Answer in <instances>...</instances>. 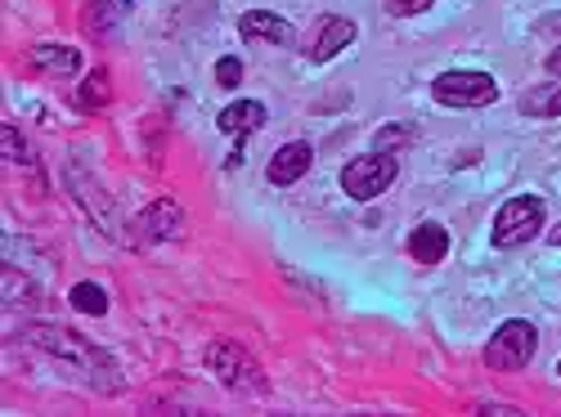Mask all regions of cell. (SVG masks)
I'll return each mask as SVG.
<instances>
[{
	"instance_id": "obj_1",
	"label": "cell",
	"mask_w": 561,
	"mask_h": 417,
	"mask_svg": "<svg viewBox=\"0 0 561 417\" xmlns=\"http://www.w3.org/2000/svg\"><path fill=\"white\" fill-rule=\"evenodd\" d=\"M36 350H45L55 363L72 368V373L85 382V386H95V391H122V373H117V359L108 350H100L95 341H85L81 333L64 328V323H32V328L23 333Z\"/></svg>"
},
{
	"instance_id": "obj_2",
	"label": "cell",
	"mask_w": 561,
	"mask_h": 417,
	"mask_svg": "<svg viewBox=\"0 0 561 417\" xmlns=\"http://www.w3.org/2000/svg\"><path fill=\"white\" fill-rule=\"evenodd\" d=\"M207 368H211V378L233 395H248V399L270 395V378H265L261 359L252 350H243L239 341H211L207 346Z\"/></svg>"
},
{
	"instance_id": "obj_3",
	"label": "cell",
	"mask_w": 561,
	"mask_h": 417,
	"mask_svg": "<svg viewBox=\"0 0 561 417\" xmlns=\"http://www.w3.org/2000/svg\"><path fill=\"white\" fill-rule=\"evenodd\" d=\"M543 220H548L543 198H535V194H517V198H507V202L499 207L494 229H490V243H494L499 252H507V247H526L530 239H539Z\"/></svg>"
},
{
	"instance_id": "obj_4",
	"label": "cell",
	"mask_w": 561,
	"mask_h": 417,
	"mask_svg": "<svg viewBox=\"0 0 561 417\" xmlns=\"http://www.w3.org/2000/svg\"><path fill=\"white\" fill-rule=\"evenodd\" d=\"M432 100L440 108H490L499 100V81L490 72L454 68V72H440L432 81Z\"/></svg>"
},
{
	"instance_id": "obj_5",
	"label": "cell",
	"mask_w": 561,
	"mask_h": 417,
	"mask_svg": "<svg viewBox=\"0 0 561 417\" xmlns=\"http://www.w3.org/2000/svg\"><path fill=\"white\" fill-rule=\"evenodd\" d=\"M396 175H400L396 153L373 149V153H364V158H355V162L342 166V189H346V198H355V202H373V198H382V194L391 189Z\"/></svg>"
},
{
	"instance_id": "obj_6",
	"label": "cell",
	"mask_w": 561,
	"mask_h": 417,
	"mask_svg": "<svg viewBox=\"0 0 561 417\" xmlns=\"http://www.w3.org/2000/svg\"><path fill=\"white\" fill-rule=\"evenodd\" d=\"M535 346H539L535 323L507 318L503 328L485 341V368H494V373H522V368L535 359Z\"/></svg>"
},
{
	"instance_id": "obj_7",
	"label": "cell",
	"mask_w": 561,
	"mask_h": 417,
	"mask_svg": "<svg viewBox=\"0 0 561 417\" xmlns=\"http://www.w3.org/2000/svg\"><path fill=\"white\" fill-rule=\"evenodd\" d=\"M359 36V27L351 23V19H342V14H323L314 27H310V36H306V59L310 63H329V59H337L346 45Z\"/></svg>"
},
{
	"instance_id": "obj_8",
	"label": "cell",
	"mask_w": 561,
	"mask_h": 417,
	"mask_svg": "<svg viewBox=\"0 0 561 417\" xmlns=\"http://www.w3.org/2000/svg\"><path fill=\"white\" fill-rule=\"evenodd\" d=\"M180 229H184V207L175 198H158L153 207H145V216H139L135 243L139 247H158V243L180 239Z\"/></svg>"
},
{
	"instance_id": "obj_9",
	"label": "cell",
	"mask_w": 561,
	"mask_h": 417,
	"mask_svg": "<svg viewBox=\"0 0 561 417\" xmlns=\"http://www.w3.org/2000/svg\"><path fill=\"white\" fill-rule=\"evenodd\" d=\"M314 166V149L306 144V139H293V144H284L274 158H270V166H265V179L270 184H278V189H288V184H297V179H306V171Z\"/></svg>"
},
{
	"instance_id": "obj_10",
	"label": "cell",
	"mask_w": 561,
	"mask_h": 417,
	"mask_svg": "<svg viewBox=\"0 0 561 417\" xmlns=\"http://www.w3.org/2000/svg\"><path fill=\"white\" fill-rule=\"evenodd\" d=\"M27 68L45 72V77H77L81 72V50L45 40V45H32V50H27Z\"/></svg>"
},
{
	"instance_id": "obj_11",
	"label": "cell",
	"mask_w": 561,
	"mask_h": 417,
	"mask_svg": "<svg viewBox=\"0 0 561 417\" xmlns=\"http://www.w3.org/2000/svg\"><path fill=\"white\" fill-rule=\"evenodd\" d=\"M239 36H248V40H265V45H293V23L288 19H278V14H270V10H248V14H239Z\"/></svg>"
},
{
	"instance_id": "obj_12",
	"label": "cell",
	"mask_w": 561,
	"mask_h": 417,
	"mask_svg": "<svg viewBox=\"0 0 561 417\" xmlns=\"http://www.w3.org/2000/svg\"><path fill=\"white\" fill-rule=\"evenodd\" d=\"M409 256L417 260V265H440L445 256H449V229L445 224H436V220H423L409 234Z\"/></svg>"
},
{
	"instance_id": "obj_13",
	"label": "cell",
	"mask_w": 561,
	"mask_h": 417,
	"mask_svg": "<svg viewBox=\"0 0 561 417\" xmlns=\"http://www.w3.org/2000/svg\"><path fill=\"white\" fill-rule=\"evenodd\" d=\"M265 104L261 100H239V104H229V108H220V117H216V130L220 135H229V139H243V135H252V130H261L265 126Z\"/></svg>"
},
{
	"instance_id": "obj_14",
	"label": "cell",
	"mask_w": 561,
	"mask_h": 417,
	"mask_svg": "<svg viewBox=\"0 0 561 417\" xmlns=\"http://www.w3.org/2000/svg\"><path fill=\"white\" fill-rule=\"evenodd\" d=\"M130 14V0H85L81 10V32L90 36H108L117 23H126Z\"/></svg>"
},
{
	"instance_id": "obj_15",
	"label": "cell",
	"mask_w": 561,
	"mask_h": 417,
	"mask_svg": "<svg viewBox=\"0 0 561 417\" xmlns=\"http://www.w3.org/2000/svg\"><path fill=\"white\" fill-rule=\"evenodd\" d=\"M522 113L535 117V121H552L561 117V77H548L539 85H530L522 95Z\"/></svg>"
},
{
	"instance_id": "obj_16",
	"label": "cell",
	"mask_w": 561,
	"mask_h": 417,
	"mask_svg": "<svg viewBox=\"0 0 561 417\" xmlns=\"http://www.w3.org/2000/svg\"><path fill=\"white\" fill-rule=\"evenodd\" d=\"M108 100H113V77H108V68L85 72V81H81V90H77V108H81V113H100V108H108Z\"/></svg>"
},
{
	"instance_id": "obj_17",
	"label": "cell",
	"mask_w": 561,
	"mask_h": 417,
	"mask_svg": "<svg viewBox=\"0 0 561 417\" xmlns=\"http://www.w3.org/2000/svg\"><path fill=\"white\" fill-rule=\"evenodd\" d=\"M0 153H5V162H14V166H36V149L23 139L19 126H0Z\"/></svg>"
},
{
	"instance_id": "obj_18",
	"label": "cell",
	"mask_w": 561,
	"mask_h": 417,
	"mask_svg": "<svg viewBox=\"0 0 561 417\" xmlns=\"http://www.w3.org/2000/svg\"><path fill=\"white\" fill-rule=\"evenodd\" d=\"M68 301H72V310H81V314H90V318L108 314V292H104L100 283H77V288L68 292Z\"/></svg>"
},
{
	"instance_id": "obj_19",
	"label": "cell",
	"mask_w": 561,
	"mask_h": 417,
	"mask_svg": "<svg viewBox=\"0 0 561 417\" xmlns=\"http://www.w3.org/2000/svg\"><path fill=\"white\" fill-rule=\"evenodd\" d=\"M0 278H5V301H10V305H19V301H36V288L27 283L19 269H5Z\"/></svg>"
},
{
	"instance_id": "obj_20",
	"label": "cell",
	"mask_w": 561,
	"mask_h": 417,
	"mask_svg": "<svg viewBox=\"0 0 561 417\" xmlns=\"http://www.w3.org/2000/svg\"><path fill=\"white\" fill-rule=\"evenodd\" d=\"M243 81V59H233V55H225V59H216V85H225V90H233Z\"/></svg>"
},
{
	"instance_id": "obj_21",
	"label": "cell",
	"mask_w": 561,
	"mask_h": 417,
	"mask_svg": "<svg viewBox=\"0 0 561 417\" xmlns=\"http://www.w3.org/2000/svg\"><path fill=\"white\" fill-rule=\"evenodd\" d=\"M387 5V14H396V19H413V14H427L436 0H382Z\"/></svg>"
},
{
	"instance_id": "obj_22",
	"label": "cell",
	"mask_w": 561,
	"mask_h": 417,
	"mask_svg": "<svg viewBox=\"0 0 561 417\" xmlns=\"http://www.w3.org/2000/svg\"><path fill=\"white\" fill-rule=\"evenodd\" d=\"M409 135H413L409 126H382V130H378V149H382V153H396Z\"/></svg>"
},
{
	"instance_id": "obj_23",
	"label": "cell",
	"mask_w": 561,
	"mask_h": 417,
	"mask_svg": "<svg viewBox=\"0 0 561 417\" xmlns=\"http://www.w3.org/2000/svg\"><path fill=\"white\" fill-rule=\"evenodd\" d=\"M477 413H481V417H499V413H503V417H522V408H517V404H481Z\"/></svg>"
},
{
	"instance_id": "obj_24",
	"label": "cell",
	"mask_w": 561,
	"mask_h": 417,
	"mask_svg": "<svg viewBox=\"0 0 561 417\" xmlns=\"http://www.w3.org/2000/svg\"><path fill=\"white\" fill-rule=\"evenodd\" d=\"M548 72H552V77H561V45H557V50L548 55Z\"/></svg>"
},
{
	"instance_id": "obj_25",
	"label": "cell",
	"mask_w": 561,
	"mask_h": 417,
	"mask_svg": "<svg viewBox=\"0 0 561 417\" xmlns=\"http://www.w3.org/2000/svg\"><path fill=\"white\" fill-rule=\"evenodd\" d=\"M548 243H552V247H561V224H557V229H552V234H548Z\"/></svg>"
},
{
	"instance_id": "obj_26",
	"label": "cell",
	"mask_w": 561,
	"mask_h": 417,
	"mask_svg": "<svg viewBox=\"0 0 561 417\" xmlns=\"http://www.w3.org/2000/svg\"><path fill=\"white\" fill-rule=\"evenodd\" d=\"M557 373H561V359H557Z\"/></svg>"
}]
</instances>
